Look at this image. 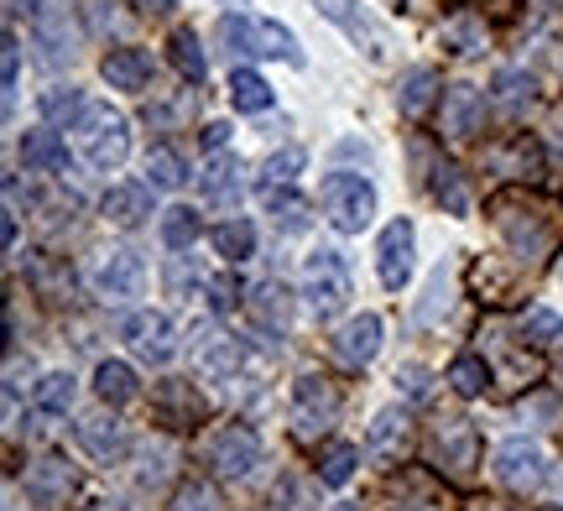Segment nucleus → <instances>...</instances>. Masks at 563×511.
<instances>
[{"label":"nucleus","instance_id":"obj_29","mask_svg":"<svg viewBox=\"0 0 563 511\" xmlns=\"http://www.w3.org/2000/svg\"><path fill=\"white\" fill-rule=\"evenodd\" d=\"M214 37L230 58H251V53H262V21H251L245 11H230V16H220Z\"/></svg>","mask_w":563,"mask_h":511},{"label":"nucleus","instance_id":"obj_45","mask_svg":"<svg viewBox=\"0 0 563 511\" xmlns=\"http://www.w3.org/2000/svg\"><path fill=\"white\" fill-rule=\"evenodd\" d=\"M203 370L235 376V370H241V345H235V340H214V345H203Z\"/></svg>","mask_w":563,"mask_h":511},{"label":"nucleus","instance_id":"obj_39","mask_svg":"<svg viewBox=\"0 0 563 511\" xmlns=\"http://www.w3.org/2000/svg\"><path fill=\"white\" fill-rule=\"evenodd\" d=\"M95 387H100L104 402H131V397H136V376H131V366H125V360H100V370H95Z\"/></svg>","mask_w":563,"mask_h":511},{"label":"nucleus","instance_id":"obj_47","mask_svg":"<svg viewBox=\"0 0 563 511\" xmlns=\"http://www.w3.org/2000/svg\"><path fill=\"white\" fill-rule=\"evenodd\" d=\"M220 501H214V491L203 486V480H188V486H178V496H173V511H214Z\"/></svg>","mask_w":563,"mask_h":511},{"label":"nucleus","instance_id":"obj_32","mask_svg":"<svg viewBox=\"0 0 563 511\" xmlns=\"http://www.w3.org/2000/svg\"><path fill=\"white\" fill-rule=\"evenodd\" d=\"M490 89H496L490 100L501 104L506 115H522V104H532V100H538V84H532V74H522V68H501Z\"/></svg>","mask_w":563,"mask_h":511},{"label":"nucleus","instance_id":"obj_57","mask_svg":"<svg viewBox=\"0 0 563 511\" xmlns=\"http://www.w3.org/2000/svg\"><path fill=\"white\" fill-rule=\"evenodd\" d=\"M543 511H563V507H543Z\"/></svg>","mask_w":563,"mask_h":511},{"label":"nucleus","instance_id":"obj_19","mask_svg":"<svg viewBox=\"0 0 563 511\" xmlns=\"http://www.w3.org/2000/svg\"><path fill=\"white\" fill-rule=\"evenodd\" d=\"M439 95H443V79H439V68H428V63L407 68L402 79H397V110H402L407 121H428V110L439 104Z\"/></svg>","mask_w":563,"mask_h":511},{"label":"nucleus","instance_id":"obj_7","mask_svg":"<svg viewBox=\"0 0 563 511\" xmlns=\"http://www.w3.org/2000/svg\"><path fill=\"white\" fill-rule=\"evenodd\" d=\"M340 402H344L340 381H334V376H319V370L298 376V387H292V418H298L302 433L329 429V423L340 418Z\"/></svg>","mask_w":563,"mask_h":511},{"label":"nucleus","instance_id":"obj_55","mask_svg":"<svg viewBox=\"0 0 563 511\" xmlns=\"http://www.w3.org/2000/svg\"><path fill=\"white\" fill-rule=\"evenodd\" d=\"M84 511H104V507H84Z\"/></svg>","mask_w":563,"mask_h":511},{"label":"nucleus","instance_id":"obj_30","mask_svg":"<svg viewBox=\"0 0 563 511\" xmlns=\"http://www.w3.org/2000/svg\"><path fill=\"white\" fill-rule=\"evenodd\" d=\"M443 53L454 58H481L485 53V21L475 11H460V16L443 21Z\"/></svg>","mask_w":563,"mask_h":511},{"label":"nucleus","instance_id":"obj_5","mask_svg":"<svg viewBox=\"0 0 563 511\" xmlns=\"http://www.w3.org/2000/svg\"><path fill=\"white\" fill-rule=\"evenodd\" d=\"M302 298L319 319H334L350 303V266H344L340 251H313L302 262Z\"/></svg>","mask_w":563,"mask_h":511},{"label":"nucleus","instance_id":"obj_1","mask_svg":"<svg viewBox=\"0 0 563 511\" xmlns=\"http://www.w3.org/2000/svg\"><path fill=\"white\" fill-rule=\"evenodd\" d=\"M485 214H490L496 235L506 241V251L517 256L522 271H538L548 256L563 251V214L548 204V199L527 193V188H501V193H490Z\"/></svg>","mask_w":563,"mask_h":511},{"label":"nucleus","instance_id":"obj_40","mask_svg":"<svg viewBox=\"0 0 563 511\" xmlns=\"http://www.w3.org/2000/svg\"><path fill=\"white\" fill-rule=\"evenodd\" d=\"M199 230H203L199 214H194L188 204H173L167 214H162V241H167L173 251H188L194 241H199Z\"/></svg>","mask_w":563,"mask_h":511},{"label":"nucleus","instance_id":"obj_3","mask_svg":"<svg viewBox=\"0 0 563 511\" xmlns=\"http://www.w3.org/2000/svg\"><path fill=\"white\" fill-rule=\"evenodd\" d=\"M428 459H433L439 475L470 486L475 470H481V433H475V423L470 418H439L433 433H428Z\"/></svg>","mask_w":563,"mask_h":511},{"label":"nucleus","instance_id":"obj_50","mask_svg":"<svg viewBox=\"0 0 563 511\" xmlns=\"http://www.w3.org/2000/svg\"><path fill=\"white\" fill-rule=\"evenodd\" d=\"M235 303H241V282H235V277H220V282H214V308L230 313Z\"/></svg>","mask_w":563,"mask_h":511},{"label":"nucleus","instance_id":"obj_35","mask_svg":"<svg viewBox=\"0 0 563 511\" xmlns=\"http://www.w3.org/2000/svg\"><path fill=\"white\" fill-rule=\"evenodd\" d=\"M517 334H522V345H532V349H553L563 340V319L553 308H527L522 319H517Z\"/></svg>","mask_w":563,"mask_h":511},{"label":"nucleus","instance_id":"obj_22","mask_svg":"<svg viewBox=\"0 0 563 511\" xmlns=\"http://www.w3.org/2000/svg\"><path fill=\"white\" fill-rule=\"evenodd\" d=\"M418 157H422V173H428V193H433L449 214H470V184H464L460 167L443 163V157H428L422 146H418Z\"/></svg>","mask_w":563,"mask_h":511},{"label":"nucleus","instance_id":"obj_12","mask_svg":"<svg viewBox=\"0 0 563 511\" xmlns=\"http://www.w3.org/2000/svg\"><path fill=\"white\" fill-rule=\"evenodd\" d=\"M125 340H131V349H136L141 360H152V366L173 360V349H178L173 319H167V313H152V308H141V313L125 319Z\"/></svg>","mask_w":563,"mask_h":511},{"label":"nucleus","instance_id":"obj_10","mask_svg":"<svg viewBox=\"0 0 563 511\" xmlns=\"http://www.w3.org/2000/svg\"><path fill=\"white\" fill-rule=\"evenodd\" d=\"M412 251H418V230L407 225V220H391L382 230V246H376V277H382V287L402 292L407 277H412Z\"/></svg>","mask_w":563,"mask_h":511},{"label":"nucleus","instance_id":"obj_51","mask_svg":"<svg viewBox=\"0 0 563 511\" xmlns=\"http://www.w3.org/2000/svg\"><path fill=\"white\" fill-rule=\"evenodd\" d=\"M224 142H230V125H220V121L203 125V146H209V152H220Z\"/></svg>","mask_w":563,"mask_h":511},{"label":"nucleus","instance_id":"obj_42","mask_svg":"<svg viewBox=\"0 0 563 511\" xmlns=\"http://www.w3.org/2000/svg\"><path fill=\"white\" fill-rule=\"evenodd\" d=\"M74 397H79V387H74L68 370H53V376H42L37 381V408L42 412H68L74 408Z\"/></svg>","mask_w":563,"mask_h":511},{"label":"nucleus","instance_id":"obj_23","mask_svg":"<svg viewBox=\"0 0 563 511\" xmlns=\"http://www.w3.org/2000/svg\"><path fill=\"white\" fill-rule=\"evenodd\" d=\"M245 313H251V324L262 334H287V324H292V292L282 282H262L245 298Z\"/></svg>","mask_w":563,"mask_h":511},{"label":"nucleus","instance_id":"obj_36","mask_svg":"<svg viewBox=\"0 0 563 511\" xmlns=\"http://www.w3.org/2000/svg\"><path fill=\"white\" fill-rule=\"evenodd\" d=\"M355 465H361V449L344 444V438H334V444H323L319 449V480L323 486H350Z\"/></svg>","mask_w":563,"mask_h":511},{"label":"nucleus","instance_id":"obj_4","mask_svg":"<svg viewBox=\"0 0 563 511\" xmlns=\"http://www.w3.org/2000/svg\"><path fill=\"white\" fill-rule=\"evenodd\" d=\"M319 204L340 235H361L376 214V188L365 184L361 173H329L319 184Z\"/></svg>","mask_w":563,"mask_h":511},{"label":"nucleus","instance_id":"obj_52","mask_svg":"<svg viewBox=\"0 0 563 511\" xmlns=\"http://www.w3.org/2000/svg\"><path fill=\"white\" fill-rule=\"evenodd\" d=\"M397 381H402V387L412 391V397H422V391H428V376H422L418 366H412V370H402V376H397Z\"/></svg>","mask_w":563,"mask_h":511},{"label":"nucleus","instance_id":"obj_43","mask_svg":"<svg viewBox=\"0 0 563 511\" xmlns=\"http://www.w3.org/2000/svg\"><path fill=\"white\" fill-rule=\"evenodd\" d=\"M262 53L266 58H282V63H292V68H302V47L282 21H262Z\"/></svg>","mask_w":563,"mask_h":511},{"label":"nucleus","instance_id":"obj_16","mask_svg":"<svg viewBox=\"0 0 563 511\" xmlns=\"http://www.w3.org/2000/svg\"><path fill=\"white\" fill-rule=\"evenodd\" d=\"M407 444H412V418H407L402 408H382V412H376V423H371V433H365V449H371V459L397 465V459L407 454Z\"/></svg>","mask_w":563,"mask_h":511},{"label":"nucleus","instance_id":"obj_48","mask_svg":"<svg viewBox=\"0 0 563 511\" xmlns=\"http://www.w3.org/2000/svg\"><path fill=\"white\" fill-rule=\"evenodd\" d=\"M563 16V0H532V11H527V32H543L553 21Z\"/></svg>","mask_w":563,"mask_h":511},{"label":"nucleus","instance_id":"obj_17","mask_svg":"<svg viewBox=\"0 0 563 511\" xmlns=\"http://www.w3.org/2000/svg\"><path fill=\"white\" fill-rule=\"evenodd\" d=\"M100 74L121 95H146L152 89V53L146 47H115V53H104Z\"/></svg>","mask_w":563,"mask_h":511},{"label":"nucleus","instance_id":"obj_49","mask_svg":"<svg viewBox=\"0 0 563 511\" xmlns=\"http://www.w3.org/2000/svg\"><path fill=\"white\" fill-rule=\"evenodd\" d=\"M16 79H21V47H16V37L5 32V100L16 95Z\"/></svg>","mask_w":563,"mask_h":511},{"label":"nucleus","instance_id":"obj_28","mask_svg":"<svg viewBox=\"0 0 563 511\" xmlns=\"http://www.w3.org/2000/svg\"><path fill=\"white\" fill-rule=\"evenodd\" d=\"M21 163L37 167V173H58V167L68 163V146H63V136L53 125H37V131L21 136Z\"/></svg>","mask_w":563,"mask_h":511},{"label":"nucleus","instance_id":"obj_58","mask_svg":"<svg viewBox=\"0 0 563 511\" xmlns=\"http://www.w3.org/2000/svg\"><path fill=\"white\" fill-rule=\"evenodd\" d=\"M559 486H563V475H559Z\"/></svg>","mask_w":563,"mask_h":511},{"label":"nucleus","instance_id":"obj_14","mask_svg":"<svg viewBox=\"0 0 563 511\" xmlns=\"http://www.w3.org/2000/svg\"><path fill=\"white\" fill-rule=\"evenodd\" d=\"M313 5H319V16L334 21V26H340L355 47H365V58H382L386 37H382V26L361 11V0H313Z\"/></svg>","mask_w":563,"mask_h":511},{"label":"nucleus","instance_id":"obj_21","mask_svg":"<svg viewBox=\"0 0 563 511\" xmlns=\"http://www.w3.org/2000/svg\"><path fill=\"white\" fill-rule=\"evenodd\" d=\"M485 163L496 167V173H506V178H538V173H543V146L532 142L527 131H517V136H506L501 146H490Z\"/></svg>","mask_w":563,"mask_h":511},{"label":"nucleus","instance_id":"obj_31","mask_svg":"<svg viewBox=\"0 0 563 511\" xmlns=\"http://www.w3.org/2000/svg\"><path fill=\"white\" fill-rule=\"evenodd\" d=\"M272 84L256 74V68H230V104L235 110H245V115H262V110H272Z\"/></svg>","mask_w":563,"mask_h":511},{"label":"nucleus","instance_id":"obj_25","mask_svg":"<svg viewBox=\"0 0 563 511\" xmlns=\"http://www.w3.org/2000/svg\"><path fill=\"white\" fill-rule=\"evenodd\" d=\"M32 37H37V47H42V63L47 68H63V63H74V32H68V16L63 11H42L37 16V26H32Z\"/></svg>","mask_w":563,"mask_h":511},{"label":"nucleus","instance_id":"obj_15","mask_svg":"<svg viewBox=\"0 0 563 511\" xmlns=\"http://www.w3.org/2000/svg\"><path fill=\"white\" fill-rule=\"evenodd\" d=\"M376 349H382V319H376V313H361V319H350V324L334 334V360L350 370L371 366Z\"/></svg>","mask_w":563,"mask_h":511},{"label":"nucleus","instance_id":"obj_24","mask_svg":"<svg viewBox=\"0 0 563 511\" xmlns=\"http://www.w3.org/2000/svg\"><path fill=\"white\" fill-rule=\"evenodd\" d=\"M79 444L95 454L100 465H115V459L125 454V423L115 418V412H89V418L79 423Z\"/></svg>","mask_w":563,"mask_h":511},{"label":"nucleus","instance_id":"obj_20","mask_svg":"<svg viewBox=\"0 0 563 511\" xmlns=\"http://www.w3.org/2000/svg\"><path fill=\"white\" fill-rule=\"evenodd\" d=\"M241 173H245L241 157L214 152V157H209V167L199 173L203 199H209V204H220V209H235V204H241V193H245V178H241Z\"/></svg>","mask_w":563,"mask_h":511},{"label":"nucleus","instance_id":"obj_34","mask_svg":"<svg viewBox=\"0 0 563 511\" xmlns=\"http://www.w3.org/2000/svg\"><path fill=\"white\" fill-rule=\"evenodd\" d=\"M167 47H173V68H178L183 79H188V84H203L209 63H203V42H199V32H194V26H178Z\"/></svg>","mask_w":563,"mask_h":511},{"label":"nucleus","instance_id":"obj_41","mask_svg":"<svg viewBox=\"0 0 563 511\" xmlns=\"http://www.w3.org/2000/svg\"><path fill=\"white\" fill-rule=\"evenodd\" d=\"M214 251L230 256V262H245V256L256 251V230H251V220H224V225H214Z\"/></svg>","mask_w":563,"mask_h":511},{"label":"nucleus","instance_id":"obj_2","mask_svg":"<svg viewBox=\"0 0 563 511\" xmlns=\"http://www.w3.org/2000/svg\"><path fill=\"white\" fill-rule=\"evenodd\" d=\"M74 131H79V157L95 167V173L121 167L125 152H131V125H125V115L110 110V104H89Z\"/></svg>","mask_w":563,"mask_h":511},{"label":"nucleus","instance_id":"obj_53","mask_svg":"<svg viewBox=\"0 0 563 511\" xmlns=\"http://www.w3.org/2000/svg\"><path fill=\"white\" fill-rule=\"evenodd\" d=\"M141 5H146V11H173L178 0H141Z\"/></svg>","mask_w":563,"mask_h":511},{"label":"nucleus","instance_id":"obj_9","mask_svg":"<svg viewBox=\"0 0 563 511\" xmlns=\"http://www.w3.org/2000/svg\"><path fill=\"white\" fill-rule=\"evenodd\" d=\"M475 131H485V95L475 84H449L439 110V136L443 142H470Z\"/></svg>","mask_w":563,"mask_h":511},{"label":"nucleus","instance_id":"obj_37","mask_svg":"<svg viewBox=\"0 0 563 511\" xmlns=\"http://www.w3.org/2000/svg\"><path fill=\"white\" fill-rule=\"evenodd\" d=\"M146 184L162 188V193H173V188L188 184V167H183V157L173 146H152V152H146Z\"/></svg>","mask_w":563,"mask_h":511},{"label":"nucleus","instance_id":"obj_33","mask_svg":"<svg viewBox=\"0 0 563 511\" xmlns=\"http://www.w3.org/2000/svg\"><path fill=\"white\" fill-rule=\"evenodd\" d=\"M84 110H89V100H84V89H74V84H58V89L42 95V121L47 125H79Z\"/></svg>","mask_w":563,"mask_h":511},{"label":"nucleus","instance_id":"obj_26","mask_svg":"<svg viewBox=\"0 0 563 511\" xmlns=\"http://www.w3.org/2000/svg\"><path fill=\"white\" fill-rule=\"evenodd\" d=\"M262 204H266V214H272V225L287 230V235H298V230L313 225V214H308V199H302V193H292L287 184H266V188H262Z\"/></svg>","mask_w":563,"mask_h":511},{"label":"nucleus","instance_id":"obj_46","mask_svg":"<svg viewBox=\"0 0 563 511\" xmlns=\"http://www.w3.org/2000/svg\"><path fill=\"white\" fill-rule=\"evenodd\" d=\"M298 167H302V152L298 146H282V152L266 157V184H292V178H298Z\"/></svg>","mask_w":563,"mask_h":511},{"label":"nucleus","instance_id":"obj_38","mask_svg":"<svg viewBox=\"0 0 563 511\" xmlns=\"http://www.w3.org/2000/svg\"><path fill=\"white\" fill-rule=\"evenodd\" d=\"M490 366H485V355H460L454 366H449V387L460 391V397H485L490 391Z\"/></svg>","mask_w":563,"mask_h":511},{"label":"nucleus","instance_id":"obj_13","mask_svg":"<svg viewBox=\"0 0 563 511\" xmlns=\"http://www.w3.org/2000/svg\"><path fill=\"white\" fill-rule=\"evenodd\" d=\"M74 486H79V475H74V465H68L63 454H42V459L26 465V496H32L37 507H63Z\"/></svg>","mask_w":563,"mask_h":511},{"label":"nucleus","instance_id":"obj_8","mask_svg":"<svg viewBox=\"0 0 563 511\" xmlns=\"http://www.w3.org/2000/svg\"><path fill=\"white\" fill-rule=\"evenodd\" d=\"M543 449L532 444V438H506L501 449H496V480H501L506 491H517V496H527V491H538L543 486Z\"/></svg>","mask_w":563,"mask_h":511},{"label":"nucleus","instance_id":"obj_56","mask_svg":"<svg viewBox=\"0 0 563 511\" xmlns=\"http://www.w3.org/2000/svg\"><path fill=\"white\" fill-rule=\"evenodd\" d=\"M224 5H241V0H224Z\"/></svg>","mask_w":563,"mask_h":511},{"label":"nucleus","instance_id":"obj_44","mask_svg":"<svg viewBox=\"0 0 563 511\" xmlns=\"http://www.w3.org/2000/svg\"><path fill=\"white\" fill-rule=\"evenodd\" d=\"M84 16H89V32H95V37H121L125 26H131V16L115 11V0H84Z\"/></svg>","mask_w":563,"mask_h":511},{"label":"nucleus","instance_id":"obj_27","mask_svg":"<svg viewBox=\"0 0 563 511\" xmlns=\"http://www.w3.org/2000/svg\"><path fill=\"white\" fill-rule=\"evenodd\" d=\"M146 214H152V193H146V184H115L110 193H104V220H110V225L136 230Z\"/></svg>","mask_w":563,"mask_h":511},{"label":"nucleus","instance_id":"obj_54","mask_svg":"<svg viewBox=\"0 0 563 511\" xmlns=\"http://www.w3.org/2000/svg\"><path fill=\"white\" fill-rule=\"evenodd\" d=\"M553 136H559V142H563V104H559V110H553Z\"/></svg>","mask_w":563,"mask_h":511},{"label":"nucleus","instance_id":"obj_6","mask_svg":"<svg viewBox=\"0 0 563 511\" xmlns=\"http://www.w3.org/2000/svg\"><path fill=\"white\" fill-rule=\"evenodd\" d=\"M262 459V438L245 429V423H224L203 438V465L220 475V480H245Z\"/></svg>","mask_w":563,"mask_h":511},{"label":"nucleus","instance_id":"obj_11","mask_svg":"<svg viewBox=\"0 0 563 511\" xmlns=\"http://www.w3.org/2000/svg\"><path fill=\"white\" fill-rule=\"evenodd\" d=\"M95 287H100V298H110V303H131V298H141V287H146V266H141L136 251H110L95 266Z\"/></svg>","mask_w":563,"mask_h":511},{"label":"nucleus","instance_id":"obj_18","mask_svg":"<svg viewBox=\"0 0 563 511\" xmlns=\"http://www.w3.org/2000/svg\"><path fill=\"white\" fill-rule=\"evenodd\" d=\"M152 408H157V418L167 429H194V423H203V412H209L194 381H162Z\"/></svg>","mask_w":563,"mask_h":511}]
</instances>
